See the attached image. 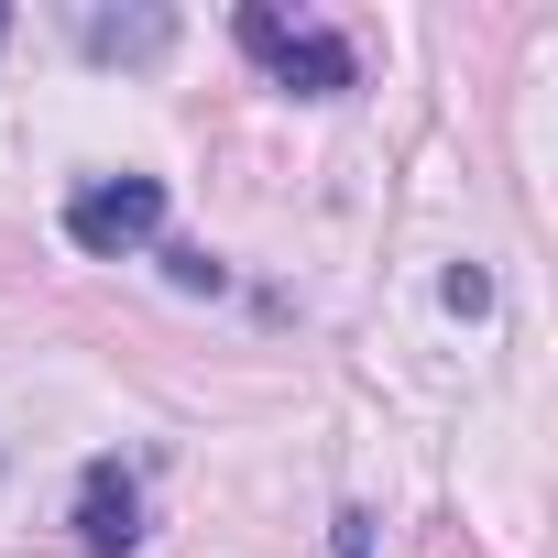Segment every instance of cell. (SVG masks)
Instances as JSON below:
<instances>
[{
  "label": "cell",
  "mask_w": 558,
  "mask_h": 558,
  "mask_svg": "<svg viewBox=\"0 0 558 558\" xmlns=\"http://www.w3.org/2000/svg\"><path fill=\"white\" fill-rule=\"evenodd\" d=\"M230 34H241V56H252L274 88H286V99H340V88L362 77V56H351L340 34H318V23H286V12H263V0H252V12H241Z\"/></svg>",
  "instance_id": "6da1fadb"
},
{
  "label": "cell",
  "mask_w": 558,
  "mask_h": 558,
  "mask_svg": "<svg viewBox=\"0 0 558 558\" xmlns=\"http://www.w3.org/2000/svg\"><path fill=\"white\" fill-rule=\"evenodd\" d=\"M0 34H12V12H0Z\"/></svg>",
  "instance_id": "ba28073f"
},
{
  "label": "cell",
  "mask_w": 558,
  "mask_h": 558,
  "mask_svg": "<svg viewBox=\"0 0 558 558\" xmlns=\"http://www.w3.org/2000/svg\"><path fill=\"white\" fill-rule=\"evenodd\" d=\"M165 274H175L186 296H219V252H186V241H175V252H165Z\"/></svg>",
  "instance_id": "5b68a950"
},
{
  "label": "cell",
  "mask_w": 558,
  "mask_h": 558,
  "mask_svg": "<svg viewBox=\"0 0 558 558\" xmlns=\"http://www.w3.org/2000/svg\"><path fill=\"white\" fill-rule=\"evenodd\" d=\"M340 558H373V525L362 514H340Z\"/></svg>",
  "instance_id": "52a82bcc"
},
{
  "label": "cell",
  "mask_w": 558,
  "mask_h": 558,
  "mask_svg": "<svg viewBox=\"0 0 558 558\" xmlns=\"http://www.w3.org/2000/svg\"><path fill=\"white\" fill-rule=\"evenodd\" d=\"M449 307H460V318H482V307H493V274H482V263H460V274H449Z\"/></svg>",
  "instance_id": "8992f818"
},
{
  "label": "cell",
  "mask_w": 558,
  "mask_h": 558,
  "mask_svg": "<svg viewBox=\"0 0 558 558\" xmlns=\"http://www.w3.org/2000/svg\"><path fill=\"white\" fill-rule=\"evenodd\" d=\"M77 45H88L99 66H132V56H165L175 23H165V12H77Z\"/></svg>",
  "instance_id": "277c9868"
},
{
  "label": "cell",
  "mask_w": 558,
  "mask_h": 558,
  "mask_svg": "<svg viewBox=\"0 0 558 558\" xmlns=\"http://www.w3.org/2000/svg\"><path fill=\"white\" fill-rule=\"evenodd\" d=\"M66 525H77V547H88V558H132V547H143V482H132L121 460H88V471H77V514H66Z\"/></svg>",
  "instance_id": "3957f363"
},
{
  "label": "cell",
  "mask_w": 558,
  "mask_h": 558,
  "mask_svg": "<svg viewBox=\"0 0 558 558\" xmlns=\"http://www.w3.org/2000/svg\"><path fill=\"white\" fill-rule=\"evenodd\" d=\"M154 230H165V175H99V186H77V197H66V241H77V252H99V263L143 252Z\"/></svg>",
  "instance_id": "7a4b0ae2"
}]
</instances>
